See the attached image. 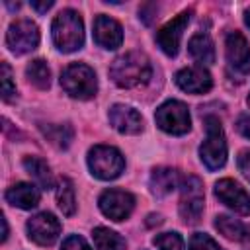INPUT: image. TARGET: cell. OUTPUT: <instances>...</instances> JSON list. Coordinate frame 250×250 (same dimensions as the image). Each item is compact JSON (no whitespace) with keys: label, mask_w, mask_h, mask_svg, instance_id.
<instances>
[{"label":"cell","mask_w":250,"mask_h":250,"mask_svg":"<svg viewBox=\"0 0 250 250\" xmlns=\"http://www.w3.org/2000/svg\"><path fill=\"white\" fill-rule=\"evenodd\" d=\"M2 227H4V234H2V240H6L8 238V223H6V219L2 217Z\"/></svg>","instance_id":"d590c367"},{"label":"cell","mask_w":250,"mask_h":250,"mask_svg":"<svg viewBox=\"0 0 250 250\" xmlns=\"http://www.w3.org/2000/svg\"><path fill=\"white\" fill-rule=\"evenodd\" d=\"M41 133L47 137V141L51 145H55L57 148H66L74 137V131L68 123H47L41 125Z\"/></svg>","instance_id":"44dd1931"},{"label":"cell","mask_w":250,"mask_h":250,"mask_svg":"<svg viewBox=\"0 0 250 250\" xmlns=\"http://www.w3.org/2000/svg\"><path fill=\"white\" fill-rule=\"evenodd\" d=\"M53 4H55L53 0H47V2H35V0H33V2H31V8H35L39 14H43V12H47Z\"/></svg>","instance_id":"d6a6232c"},{"label":"cell","mask_w":250,"mask_h":250,"mask_svg":"<svg viewBox=\"0 0 250 250\" xmlns=\"http://www.w3.org/2000/svg\"><path fill=\"white\" fill-rule=\"evenodd\" d=\"M94 39L104 49H117L123 43V29L113 18L100 14L94 20Z\"/></svg>","instance_id":"2e32d148"},{"label":"cell","mask_w":250,"mask_h":250,"mask_svg":"<svg viewBox=\"0 0 250 250\" xmlns=\"http://www.w3.org/2000/svg\"><path fill=\"white\" fill-rule=\"evenodd\" d=\"M146 225L148 227H158V225H162V217L160 215H148V219H146Z\"/></svg>","instance_id":"836d02e7"},{"label":"cell","mask_w":250,"mask_h":250,"mask_svg":"<svg viewBox=\"0 0 250 250\" xmlns=\"http://www.w3.org/2000/svg\"><path fill=\"white\" fill-rule=\"evenodd\" d=\"M25 229H27V236L39 246H51L61 234L59 219L53 213H47V211L33 215L27 221Z\"/></svg>","instance_id":"30bf717a"},{"label":"cell","mask_w":250,"mask_h":250,"mask_svg":"<svg viewBox=\"0 0 250 250\" xmlns=\"http://www.w3.org/2000/svg\"><path fill=\"white\" fill-rule=\"evenodd\" d=\"M154 246L160 250H184V240L178 232H162L154 236Z\"/></svg>","instance_id":"484cf974"},{"label":"cell","mask_w":250,"mask_h":250,"mask_svg":"<svg viewBox=\"0 0 250 250\" xmlns=\"http://www.w3.org/2000/svg\"><path fill=\"white\" fill-rule=\"evenodd\" d=\"M188 49H189V55L197 62H203V64L215 62V47H213V41L209 35H205V33L193 35L188 43Z\"/></svg>","instance_id":"ffe728a7"},{"label":"cell","mask_w":250,"mask_h":250,"mask_svg":"<svg viewBox=\"0 0 250 250\" xmlns=\"http://www.w3.org/2000/svg\"><path fill=\"white\" fill-rule=\"evenodd\" d=\"M203 203H205V193H203V182L197 176H188L182 182V195H180V217L188 225L199 223L203 215Z\"/></svg>","instance_id":"8992f818"},{"label":"cell","mask_w":250,"mask_h":250,"mask_svg":"<svg viewBox=\"0 0 250 250\" xmlns=\"http://www.w3.org/2000/svg\"><path fill=\"white\" fill-rule=\"evenodd\" d=\"M61 86L62 90L76 100H90L98 92V78L96 72L82 62L68 64L61 74Z\"/></svg>","instance_id":"277c9868"},{"label":"cell","mask_w":250,"mask_h":250,"mask_svg":"<svg viewBox=\"0 0 250 250\" xmlns=\"http://www.w3.org/2000/svg\"><path fill=\"white\" fill-rule=\"evenodd\" d=\"M23 168L37 182V186L41 189H51L53 188V174H51L49 164L43 158H39V156H25L23 158Z\"/></svg>","instance_id":"d6986e66"},{"label":"cell","mask_w":250,"mask_h":250,"mask_svg":"<svg viewBox=\"0 0 250 250\" xmlns=\"http://www.w3.org/2000/svg\"><path fill=\"white\" fill-rule=\"evenodd\" d=\"M150 191L158 197H164L168 193H172L178 186H180V174L178 170L174 168H166V166H160V168H154L150 172Z\"/></svg>","instance_id":"e0dca14e"},{"label":"cell","mask_w":250,"mask_h":250,"mask_svg":"<svg viewBox=\"0 0 250 250\" xmlns=\"http://www.w3.org/2000/svg\"><path fill=\"white\" fill-rule=\"evenodd\" d=\"M92 236L98 250H125L127 246L125 240L115 230H109L107 227H96Z\"/></svg>","instance_id":"7402d4cb"},{"label":"cell","mask_w":250,"mask_h":250,"mask_svg":"<svg viewBox=\"0 0 250 250\" xmlns=\"http://www.w3.org/2000/svg\"><path fill=\"white\" fill-rule=\"evenodd\" d=\"M57 205L62 211V215L70 217L76 211V195H74V186L68 178H61L59 188H57Z\"/></svg>","instance_id":"603a6c76"},{"label":"cell","mask_w":250,"mask_h":250,"mask_svg":"<svg viewBox=\"0 0 250 250\" xmlns=\"http://www.w3.org/2000/svg\"><path fill=\"white\" fill-rule=\"evenodd\" d=\"M191 18V10H186L182 14H178L174 20H170L158 33H156V43L158 47L168 55V57H176L178 49H180V41L184 35V29L188 27Z\"/></svg>","instance_id":"7c38bea8"},{"label":"cell","mask_w":250,"mask_h":250,"mask_svg":"<svg viewBox=\"0 0 250 250\" xmlns=\"http://www.w3.org/2000/svg\"><path fill=\"white\" fill-rule=\"evenodd\" d=\"M244 21H246V25L250 27V8H248V10L244 12Z\"/></svg>","instance_id":"8d00e7d4"},{"label":"cell","mask_w":250,"mask_h":250,"mask_svg":"<svg viewBox=\"0 0 250 250\" xmlns=\"http://www.w3.org/2000/svg\"><path fill=\"white\" fill-rule=\"evenodd\" d=\"M6 45L16 55H25L39 45V27L31 20H18L6 31Z\"/></svg>","instance_id":"ba28073f"},{"label":"cell","mask_w":250,"mask_h":250,"mask_svg":"<svg viewBox=\"0 0 250 250\" xmlns=\"http://www.w3.org/2000/svg\"><path fill=\"white\" fill-rule=\"evenodd\" d=\"M188 250H223V248H221L209 234H205V232H195V234H191V238H189Z\"/></svg>","instance_id":"4316f807"},{"label":"cell","mask_w":250,"mask_h":250,"mask_svg":"<svg viewBox=\"0 0 250 250\" xmlns=\"http://www.w3.org/2000/svg\"><path fill=\"white\" fill-rule=\"evenodd\" d=\"M109 123L115 131L123 135H137L143 131V117L131 105L115 104L109 107Z\"/></svg>","instance_id":"9a60e30c"},{"label":"cell","mask_w":250,"mask_h":250,"mask_svg":"<svg viewBox=\"0 0 250 250\" xmlns=\"http://www.w3.org/2000/svg\"><path fill=\"white\" fill-rule=\"evenodd\" d=\"M0 68H2V76H0V82H2V98L8 102L16 94V84L12 80V70H10L8 62H2Z\"/></svg>","instance_id":"83f0119b"},{"label":"cell","mask_w":250,"mask_h":250,"mask_svg":"<svg viewBox=\"0 0 250 250\" xmlns=\"http://www.w3.org/2000/svg\"><path fill=\"white\" fill-rule=\"evenodd\" d=\"M203 123H205V141L199 146V158L207 170H219L227 162L225 131L215 115H207Z\"/></svg>","instance_id":"3957f363"},{"label":"cell","mask_w":250,"mask_h":250,"mask_svg":"<svg viewBox=\"0 0 250 250\" xmlns=\"http://www.w3.org/2000/svg\"><path fill=\"white\" fill-rule=\"evenodd\" d=\"M152 74L150 62L146 55L139 51H129L121 57H117L109 66V76L119 88H135L145 82H148Z\"/></svg>","instance_id":"6da1fadb"},{"label":"cell","mask_w":250,"mask_h":250,"mask_svg":"<svg viewBox=\"0 0 250 250\" xmlns=\"http://www.w3.org/2000/svg\"><path fill=\"white\" fill-rule=\"evenodd\" d=\"M53 43L62 53H72L82 49L84 45V23L78 12L74 10H62L55 16L51 25Z\"/></svg>","instance_id":"7a4b0ae2"},{"label":"cell","mask_w":250,"mask_h":250,"mask_svg":"<svg viewBox=\"0 0 250 250\" xmlns=\"http://www.w3.org/2000/svg\"><path fill=\"white\" fill-rule=\"evenodd\" d=\"M215 229L229 240H242L244 236V225L229 215H217L215 219Z\"/></svg>","instance_id":"d4e9b609"},{"label":"cell","mask_w":250,"mask_h":250,"mask_svg":"<svg viewBox=\"0 0 250 250\" xmlns=\"http://www.w3.org/2000/svg\"><path fill=\"white\" fill-rule=\"evenodd\" d=\"M236 164H238V170L242 172V176L250 182V150H242L236 158Z\"/></svg>","instance_id":"f546056e"},{"label":"cell","mask_w":250,"mask_h":250,"mask_svg":"<svg viewBox=\"0 0 250 250\" xmlns=\"http://www.w3.org/2000/svg\"><path fill=\"white\" fill-rule=\"evenodd\" d=\"M227 62L232 72L244 76L250 72V45L240 31H230L225 41Z\"/></svg>","instance_id":"8fae6325"},{"label":"cell","mask_w":250,"mask_h":250,"mask_svg":"<svg viewBox=\"0 0 250 250\" xmlns=\"http://www.w3.org/2000/svg\"><path fill=\"white\" fill-rule=\"evenodd\" d=\"M215 195L219 197V201H223L234 213H238V215H248L250 213V195L234 180H230V178L219 180L215 184Z\"/></svg>","instance_id":"4fadbf2b"},{"label":"cell","mask_w":250,"mask_h":250,"mask_svg":"<svg viewBox=\"0 0 250 250\" xmlns=\"http://www.w3.org/2000/svg\"><path fill=\"white\" fill-rule=\"evenodd\" d=\"M236 129H238V133H240L244 139H250V115H248V113H244V115L238 117Z\"/></svg>","instance_id":"1f68e13d"},{"label":"cell","mask_w":250,"mask_h":250,"mask_svg":"<svg viewBox=\"0 0 250 250\" xmlns=\"http://www.w3.org/2000/svg\"><path fill=\"white\" fill-rule=\"evenodd\" d=\"M88 168L100 180H115L125 168V158L115 146L96 145L88 152Z\"/></svg>","instance_id":"5b68a950"},{"label":"cell","mask_w":250,"mask_h":250,"mask_svg":"<svg viewBox=\"0 0 250 250\" xmlns=\"http://www.w3.org/2000/svg\"><path fill=\"white\" fill-rule=\"evenodd\" d=\"M156 125L170 135H184L189 131L191 127V119H189V111L188 105L178 102V100H168L164 102L156 113H154Z\"/></svg>","instance_id":"52a82bcc"},{"label":"cell","mask_w":250,"mask_h":250,"mask_svg":"<svg viewBox=\"0 0 250 250\" xmlns=\"http://www.w3.org/2000/svg\"><path fill=\"white\" fill-rule=\"evenodd\" d=\"M176 84L188 94H205L213 86V78L203 66H186L176 72Z\"/></svg>","instance_id":"5bb4252c"},{"label":"cell","mask_w":250,"mask_h":250,"mask_svg":"<svg viewBox=\"0 0 250 250\" xmlns=\"http://www.w3.org/2000/svg\"><path fill=\"white\" fill-rule=\"evenodd\" d=\"M242 240L250 246V225H248V227H244V236H242Z\"/></svg>","instance_id":"e575fe53"},{"label":"cell","mask_w":250,"mask_h":250,"mask_svg":"<svg viewBox=\"0 0 250 250\" xmlns=\"http://www.w3.org/2000/svg\"><path fill=\"white\" fill-rule=\"evenodd\" d=\"M248 105H250V96H248Z\"/></svg>","instance_id":"74e56055"},{"label":"cell","mask_w":250,"mask_h":250,"mask_svg":"<svg viewBox=\"0 0 250 250\" xmlns=\"http://www.w3.org/2000/svg\"><path fill=\"white\" fill-rule=\"evenodd\" d=\"M61 250H92V248L88 246V242H86L82 236L72 234V236L64 238V242H62V246H61Z\"/></svg>","instance_id":"f1b7e54d"},{"label":"cell","mask_w":250,"mask_h":250,"mask_svg":"<svg viewBox=\"0 0 250 250\" xmlns=\"http://www.w3.org/2000/svg\"><path fill=\"white\" fill-rule=\"evenodd\" d=\"M25 76H27V80H29L33 86H37V88H41V90L49 88V84H51V70H49V66H47V62H45L43 59L31 61V62L25 66Z\"/></svg>","instance_id":"cb8c5ba5"},{"label":"cell","mask_w":250,"mask_h":250,"mask_svg":"<svg viewBox=\"0 0 250 250\" xmlns=\"http://www.w3.org/2000/svg\"><path fill=\"white\" fill-rule=\"evenodd\" d=\"M156 4H143L141 8H139V18L148 25V23H152V20H154V16H156Z\"/></svg>","instance_id":"4dcf8cb0"},{"label":"cell","mask_w":250,"mask_h":250,"mask_svg":"<svg viewBox=\"0 0 250 250\" xmlns=\"http://www.w3.org/2000/svg\"><path fill=\"white\" fill-rule=\"evenodd\" d=\"M6 201L20 209H33L39 203V191L35 186L20 182V184H14L12 188H8Z\"/></svg>","instance_id":"ac0fdd59"},{"label":"cell","mask_w":250,"mask_h":250,"mask_svg":"<svg viewBox=\"0 0 250 250\" xmlns=\"http://www.w3.org/2000/svg\"><path fill=\"white\" fill-rule=\"evenodd\" d=\"M98 205L102 209V213L111 219V221H123L131 215L133 207H135V197L129 193V191H123V189H105L100 199H98Z\"/></svg>","instance_id":"9c48e42d"}]
</instances>
